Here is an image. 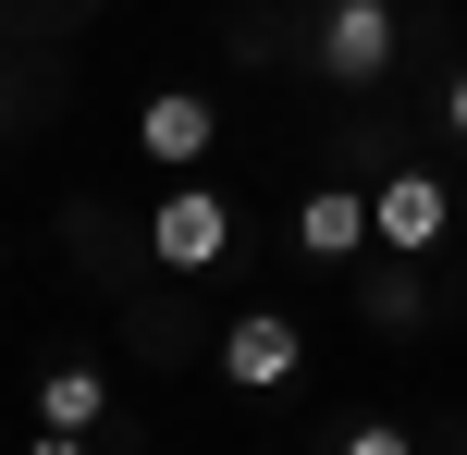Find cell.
<instances>
[{
  "instance_id": "1",
  "label": "cell",
  "mask_w": 467,
  "mask_h": 455,
  "mask_svg": "<svg viewBox=\"0 0 467 455\" xmlns=\"http://www.w3.org/2000/svg\"><path fill=\"white\" fill-rule=\"evenodd\" d=\"M320 74L332 87H381L394 74V0H332L320 13Z\"/></svg>"
},
{
  "instance_id": "2",
  "label": "cell",
  "mask_w": 467,
  "mask_h": 455,
  "mask_svg": "<svg viewBox=\"0 0 467 455\" xmlns=\"http://www.w3.org/2000/svg\"><path fill=\"white\" fill-rule=\"evenodd\" d=\"M443 222H455V185H443V172H381V185H369V234L394 246V259L443 246Z\"/></svg>"
},
{
  "instance_id": "3",
  "label": "cell",
  "mask_w": 467,
  "mask_h": 455,
  "mask_svg": "<svg viewBox=\"0 0 467 455\" xmlns=\"http://www.w3.org/2000/svg\"><path fill=\"white\" fill-rule=\"evenodd\" d=\"M296 369H307V333H296L283 308H246V320L222 333V382H234V394H283Z\"/></svg>"
},
{
  "instance_id": "4",
  "label": "cell",
  "mask_w": 467,
  "mask_h": 455,
  "mask_svg": "<svg viewBox=\"0 0 467 455\" xmlns=\"http://www.w3.org/2000/svg\"><path fill=\"white\" fill-rule=\"evenodd\" d=\"M222 246H234V210L210 185H172L161 210H148V259H161V271H210Z\"/></svg>"
},
{
  "instance_id": "5",
  "label": "cell",
  "mask_w": 467,
  "mask_h": 455,
  "mask_svg": "<svg viewBox=\"0 0 467 455\" xmlns=\"http://www.w3.org/2000/svg\"><path fill=\"white\" fill-rule=\"evenodd\" d=\"M136 148H148V160H161V172H197V160H210V148H222V111H210V98H197V87H161V98H148V111H136Z\"/></svg>"
},
{
  "instance_id": "6",
  "label": "cell",
  "mask_w": 467,
  "mask_h": 455,
  "mask_svg": "<svg viewBox=\"0 0 467 455\" xmlns=\"http://www.w3.org/2000/svg\"><path fill=\"white\" fill-rule=\"evenodd\" d=\"M296 246H307V259H357V246H369V185H307Z\"/></svg>"
},
{
  "instance_id": "7",
  "label": "cell",
  "mask_w": 467,
  "mask_h": 455,
  "mask_svg": "<svg viewBox=\"0 0 467 455\" xmlns=\"http://www.w3.org/2000/svg\"><path fill=\"white\" fill-rule=\"evenodd\" d=\"M99 419H111V382H99V369H49L37 382V431L49 443H87Z\"/></svg>"
},
{
  "instance_id": "8",
  "label": "cell",
  "mask_w": 467,
  "mask_h": 455,
  "mask_svg": "<svg viewBox=\"0 0 467 455\" xmlns=\"http://www.w3.org/2000/svg\"><path fill=\"white\" fill-rule=\"evenodd\" d=\"M357 320H369V333H419L431 284H419V271H369V284H357Z\"/></svg>"
},
{
  "instance_id": "9",
  "label": "cell",
  "mask_w": 467,
  "mask_h": 455,
  "mask_svg": "<svg viewBox=\"0 0 467 455\" xmlns=\"http://www.w3.org/2000/svg\"><path fill=\"white\" fill-rule=\"evenodd\" d=\"M443 123H455V136H467V62H455V87H443Z\"/></svg>"
}]
</instances>
